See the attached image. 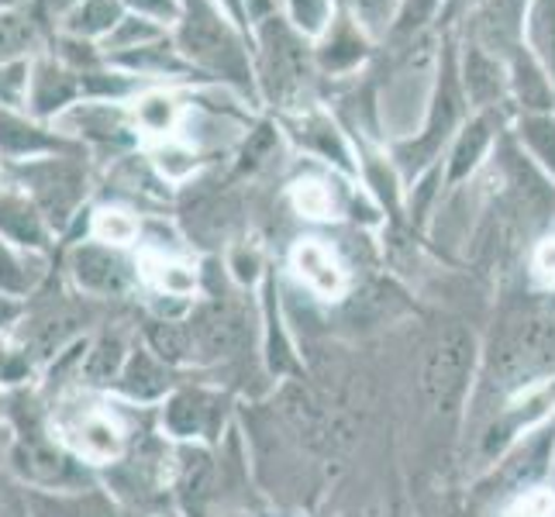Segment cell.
Wrapping results in <instances>:
<instances>
[{"label":"cell","instance_id":"6da1fadb","mask_svg":"<svg viewBox=\"0 0 555 517\" xmlns=\"http://www.w3.org/2000/svg\"><path fill=\"white\" fill-rule=\"evenodd\" d=\"M480 373L496 397H507L514 408L552 404L555 390V318L528 311L501 324L493 349L480 359ZM507 408V414L514 411Z\"/></svg>","mask_w":555,"mask_h":517},{"label":"cell","instance_id":"7a4b0ae2","mask_svg":"<svg viewBox=\"0 0 555 517\" xmlns=\"http://www.w3.org/2000/svg\"><path fill=\"white\" fill-rule=\"evenodd\" d=\"M469 101L459 83V60H455V42H442L438 52V69L431 83V98L425 107V121L411 139H400L393 145V166L404 172L408 180H417L421 172H428L446 159L449 142L455 131L469 118Z\"/></svg>","mask_w":555,"mask_h":517},{"label":"cell","instance_id":"3957f363","mask_svg":"<svg viewBox=\"0 0 555 517\" xmlns=\"http://www.w3.org/2000/svg\"><path fill=\"white\" fill-rule=\"evenodd\" d=\"M480 341L466 324H442L421 356L417 390L435 417H459L466 411L480 376Z\"/></svg>","mask_w":555,"mask_h":517},{"label":"cell","instance_id":"277c9868","mask_svg":"<svg viewBox=\"0 0 555 517\" xmlns=\"http://www.w3.org/2000/svg\"><path fill=\"white\" fill-rule=\"evenodd\" d=\"M177 52L201 73H218L224 80L242 87L253 83L248 52L238 31L228 25V17L210 0H180V31Z\"/></svg>","mask_w":555,"mask_h":517},{"label":"cell","instance_id":"5b68a950","mask_svg":"<svg viewBox=\"0 0 555 517\" xmlns=\"http://www.w3.org/2000/svg\"><path fill=\"white\" fill-rule=\"evenodd\" d=\"M256 28V42H259V76L266 90L273 98H286L291 90H297L304 83L311 66V55H308V38L300 31L291 28V22L270 14L262 22L253 25Z\"/></svg>","mask_w":555,"mask_h":517},{"label":"cell","instance_id":"8992f818","mask_svg":"<svg viewBox=\"0 0 555 517\" xmlns=\"http://www.w3.org/2000/svg\"><path fill=\"white\" fill-rule=\"evenodd\" d=\"M17 177H22L31 186V204L42 210L46 224L52 228H63L76 204L83 201L87 194V177H83V166L73 163L69 156L63 159H42V163H28V166H17Z\"/></svg>","mask_w":555,"mask_h":517},{"label":"cell","instance_id":"52a82bcc","mask_svg":"<svg viewBox=\"0 0 555 517\" xmlns=\"http://www.w3.org/2000/svg\"><path fill=\"white\" fill-rule=\"evenodd\" d=\"M507 107H493V111H473L466 125L455 131V139L449 142L446 152V183L455 186L469 180L476 169L483 166V159L490 156L493 139L501 135V128L507 125Z\"/></svg>","mask_w":555,"mask_h":517},{"label":"cell","instance_id":"ba28073f","mask_svg":"<svg viewBox=\"0 0 555 517\" xmlns=\"http://www.w3.org/2000/svg\"><path fill=\"white\" fill-rule=\"evenodd\" d=\"M531 0H480L469 14V38L466 42L487 49L490 55H501L507 63V55L521 46L525 35V14Z\"/></svg>","mask_w":555,"mask_h":517},{"label":"cell","instance_id":"9c48e42d","mask_svg":"<svg viewBox=\"0 0 555 517\" xmlns=\"http://www.w3.org/2000/svg\"><path fill=\"white\" fill-rule=\"evenodd\" d=\"M459 60V83L469 101V111H493V107H507V63L501 55H490L487 49L466 42L463 49H455Z\"/></svg>","mask_w":555,"mask_h":517},{"label":"cell","instance_id":"30bf717a","mask_svg":"<svg viewBox=\"0 0 555 517\" xmlns=\"http://www.w3.org/2000/svg\"><path fill=\"white\" fill-rule=\"evenodd\" d=\"M186 332H190V349H194V359L221 362V359L235 356L242 349L245 324L235 311L221 308V303H210V308L194 311Z\"/></svg>","mask_w":555,"mask_h":517},{"label":"cell","instance_id":"8fae6325","mask_svg":"<svg viewBox=\"0 0 555 517\" xmlns=\"http://www.w3.org/2000/svg\"><path fill=\"white\" fill-rule=\"evenodd\" d=\"M507 98L518 114H555V87L525 42L507 55Z\"/></svg>","mask_w":555,"mask_h":517},{"label":"cell","instance_id":"7c38bea8","mask_svg":"<svg viewBox=\"0 0 555 517\" xmlns=\"http://www.w3.org/2000/svg\"><path fill=\"white\" fill-rule=\"evenodd\" d=\"M11 469L22 476V480L35 483V487H66L73 480V466L69 458L55 449L42 431H25L17 438V445L11 452Z\"/></svg>","mask_w":555,"mask_h":517},{"label":"cell","instance_id":"4fadbf2b","mask_svg":"<svg viewBox=\"0 0 555 517\" xmlns=\"http://www.w3.org/2000/svg\"><path fill=\"white\" fill-rule=\"evenodd\" d=\"M63 431L69 438V445L76 449V455L87 458V463L104 466L125 452V431L118 428V421L98 408L80 411L73 421H66Z\"/></svg>","mask_w":555,"mask_h":517},{"label":"cell","instance_id":"5bb4252c","mask_svg":"<svg viewBox=\"0 0 555 517\" xmlns=\"http://www.w3.org/2000/svg\"><path fill=\"white\" fill-rule=\"evenodd\" d=\"M73 276H76V283H80V290L101 294V297L125 294L128 283H131L128 262L104 242H90V245L76 248L73 253Z\"/></svg>","mask_w":555,"mask_h":517},{"label":"cell","instance_id":"9a60e30c","mask_svg":"<svg viewBox=\"0 0 555 517\" xmlns=\"http://www.w3.org/2000/svg\"><path fill=\"white\" fill-rule=\"evenodd\" d=\"M218 425V400L204 390H173L166 397L163 408V428L180 438V442H194L201 435H210Z\"/></svg>","mask_w":555,"mask_h":517},{"label":"cell","instance_id":"2e32d148","mask_svg":"<svg viewBox=\"0 0 555 517\" xmlns=\"http://www.w3.org/2000/svg\"><path fill=\"white\" fill-rule=\"evenodd\" d=\"M114 387L128 400H135V404H152V400H163L173 393V379H169L166 362H159L149 349H131L121 376L114 379Z\"/></svg>","mask_w":555,"mask_h":517},{"label":"cell","instance_id":"e0dca14e","mask_svg":"<svg viewBox=\"0 0 555 517\" xmlns=\"http://www.w3.org/2000/svg\"><path fill=\"white\" fill-rule=\"evenodd\" d=\"M0 235L8 245L25 248V253H38L49 245V224L28 197H0Z\"/></svg>","mask_w":555,"mask_h":517},{"label":"cell","instance_id":"ac0fdd59","mask_svg":"<svg viewBox=\"0 0 555 517\" xmlns=\"http://www.w3.org/2000/svg\"><path fill=\"white\" fill-rule=\"evenodd\" d=\"M28 104L38 118H49L60 107L73 104L76 98L83 93V73H69V69H60L52 63H42L35 69V76H28Z\"/></svg>","mask_w":555,"mask_h":517},{"label":"cell","instance_id":"d6986e66","mask_svg":"<svg viewBox=\"0 0 555 517\" xmlns=\"http://www.w3.org/2000/svg\"><path fill=\"white\" fill-rule=\"evenodd\" d=\"M294 270L304 280V286L318 297H338L341 286H346V273H341L338 259L318 242H304L294 248Z\"/></svg>","mask_w":555,"mask_h":517},{"label":"cell","instance_id":"ffe728a7","mask_svg":"<svg viewBox=\"0 0 555 517\" xmlns=\"http://www.w3.org/2000/svg\"><path fill=\"white\" fill-rule=\"evenodd\" d=\"M0 148L8 156H38V152H76L73 142L60 139V135H49L46 128H35L14 114L0 111Z\"/></svg>","mask_w":555,"mask_h":517},{"label":"cell","instance_id":"44dd1931","mask_svg":"<svg viewBox=\"0 0 555 517\" xmlns=\"http://www.w3.org/2000/svg\"><path fill=\"white\" fill-rule=\"evenodd\" d=\"M31 507L38 517H131L121 510L118 501L98 493V490H80V493H60V496H35Z\"/></svg>","mask_w":555,"mask_h":517},{"label":"cell","instance_id":"7402d4cb","mask_svg":"<svg viewBox=\"0 0 555 517\" xmlns=\"http://www.w3.org/2000/svg\"><path fill=\"white\" fill-rule=\"evenodd\" d=\"M128 341L118 335V332H104L90 341V349L83 352V362H80V376L93 387H111L114 379L121 376L125 370V359H128Z\"/></svg>","mask_w":555,"mask_h":517},{"label":"cell","instance_id":"603a6c76","mask_svg":"<svg viewBox=\"0 0 555 517\" xmlns=\"http://www.w3.org/2000/svg\"><path fill=\"white\" fill-rule=\"evenodd\" d=\"M525 49L542 63L555 87V0H531L525 14Z\"/></svg>","mask_w":555,"mask_h":517},{"label":"cell","instance_id":"cb8c5ba5","mask_svg":"<svg viewBox=\"0 0 555 517\" xmlns=\"http://www.w3.org/2000/svg\"><path fill=\"white\" fill-rule=\"evenodd\" d=\"M442 4L446 0H400V8L393 14V25L383 42L387 46H411L421 35L435 31V25L442 22Z\"/></svg>","mask_w":555,"mask_h":517},{"label":"cell","instance_id":"d4e9b609","mask_svg":"<svg viewBox=\"0 0 555 517\" xmlns=\"http://www.w3.org/2000/svg\"><path fill=\"white\" fill-rule=\"evenodd\" d=\"M324 46L318 49V63L324 69H352L366 60V49H370V38L362 35L352 22H341L338 28L328 25L324 31Z\"/></svg>","mask_w":555,"mask_h":517},{"label":"cell","instance_id":"484cf974","mask_svg":"<svg viewBox=\"0 0 555 517\" xmlns=\"http://www.w3.org/2000/svg\"><path fill=\"white\" fill-rule=\"evenodd\" d=\"M145 349L159 362H166V366H180V362L194 359V349H190V332H186V324L177 318H152L145 324Z\"/></svg>","mask_w":555,"mask_h":517},{"label":"cell","instance_id":"4316f807","mask_svg":"<svg viewBox=\"0 0 555 517\" xmlns=\"http://www.w3.org/2000/svg\"><path fill=\"white\" fill-rule=\"evenodd\" d=\"M518 139L528 156L542 166L548 180H555V114H518Z\"/></svg>","mask_w":555,"mask_h":517},{"label":"cell","instance_id":"83f0119b","mask_svg":"<svg viewBox=\"0 0 555 517\" xmlns=\"http://www.w3.org/2000/svg\"><path fill=\"white\" fill-rule=\"evenodd\" d=\"M121 17H125L121 0H83V4L69 14L66 28L76 38H101V35H111L114 28H118Z\"/></svg>","mask_w":555,"mask_h":517},{"label":"cell","instance_id":"f1b7e54d","mask_svg":"<svg viewBox=\"0 0 555 517\" xmlns=\"http://www.w3.org/2000/svg\"><path fill=\"white\" fill-rule=\"evenodd\" d=\"M210 455L204 449H183L180 455V501L186 510H201L210 496Z\"/></svg>","mask_w":555,"mask_h":517},{"label":"cell","instance_id":"f546056e","mask_svg":"<svg viewBox=\"0 0 555 517\" xmlns=\"http://www.w3.org/2000/svg\"><path fill=\"white\" fill-rule=\"evenodd\" d=\"M346 8H349V22L366 35L370 42H376V38H387L400 0H346Z\"/></svg>","mask_w":555,"mask_h":517},{"label":"cell","instance_id":"4dcf8cb0","mask_svg":"<svg viewBox=\"0 0 555 517\" xmlns=\"http://www.w3.org/2000/svg\"><path fill=\"white\" fill-rule=\"evenodd\" d=\"M31 38H35L31 17L17 14V11H4V14H0V63L22 60V52L31 46Z\"/></svg>","mask_w":555,"mask_h":517},{"label":"cell","instance_id":"1f68e13d","mask_svg":"<svg viewBox=\"0 0 555 517\" xmlns=\"http://www.w3.org/2000/svg\"><path fill=\"white\" fill-rule=\"evenodd\" d=\"M291 28L304 38H318L332 25V0H286Z\"/></svg>","mask_w":555,"mask_h":517},{"label":"cell","instance_id":"d6a6232c","mask_svg":"<svg viewBox=\"0 0 555 517\" xmlns=\"http://www.w3.org/2000/svg\"><path fill=\"white\" fill-rule=\"evenodd\" d=\"M159 28L149 17H121L118 28L107 35V49H142L145 42H156Z\"/></svg>","mask_w":555,"mask_h":517},{"label":"cell","instance_id":"836d02e7","mask_svg":"<svg viewBox=\"0 0 555 517\" xmlns=\"http://www.w3.org/2000/svg\"><path fill=\"white\" fill-rule=\"evenodd\" d=\"M135 235H139V224L131 221L125 210H104V215H98V221H93V238L111 248L128 245Z\"/></svg>","mask_w":555,"mask_h":517},{"label":"cell","instance_id":"e575fe53","mask_svg":"<svg viewBox=\"0 0 555 517\" xmlns=\"http://www.w3.org/2000/svg\"><path fill=\"white\" fill-rule=\"evenodd\" d=\"M28 98V63H0V101L22 104Z\"/></svg>","mask_w":555,"mask_h":517},{"label":"cell","instance_id":"d590c367","mask_svg":"<svg viewBox=\"0 0 555 517\" xmlns=\"http://www.w3.org/2000/svg\"><path fill=\"white\" fill-rule=\"evenodd\" d=\"M504 517H555V501L542 490H528L521 496H514Z\"/></svg>","mask_w":555,"mask_h":517},{"label":"cell","instance_id":"8d00e7d4","mask_svg":"<svg viewBox=\"0 0 555 517\" xmlns=\"http://www.w3.org/2000/svg\"><path fill=\"white\" fill-rule=\"evenodd\" d=\"M531 273L539 283L555 286V235H545L531 248Z\"/></svg>","mask_w":555,"mask_h":517},{"label":"cell","instance_id":"74e56055","mask_svg":"<svg viewBox=\"0 0 555 517\" xmlns=\"http://www.w3.org/2000/svg\"><path fill=\"white\" fill-rule=\"evenodd\" d=\"M139 121L149 131H166L169 125H173V101H166V98H149V101H142Z\"/></svg>","mask_w":555,"mask_h":517},{"label":"cell","instance_id":"f35d334b","mask_svg":"<svg viewBox=\"0 0 555 517\" xmlns=\"http://www.w3.org/2000/svg\"><path fill=\"white\" fill-rule=\"evenodd\" d=\"M121 4L152 22H180V0H121Z\"/></svg>","mask_w":555,"mask_h":517},{"label":"cell","instance_id":"ab89813d","mask_svg":"<svg viewBox=\"0 0 555 517\" xmlns=\"http://www.w3.org/2000/svg\"><path fill=\"white\" fill-rule=\"evenodd\" d=\"M22 314H25V303H22V297H11V294L0 290V332H8L11 324L22 321Z\"/></svg>","mask_w":555,"mask_h":517},{"label":"cell","instance_id":"60d3db41","mask_svg":"<svg viewBox=\"0 0 555 517\" xmlns=\"http://www.w3.org/2000/svg\"><path fill=\"white\" fill-rule=\"evenodd\" d=\"M25 356H14L4 341H0V379H17V366H25Z\"/></svg>","mask_w":555,"mask_h":517},{"label":"cell","instance_id":"b9f144b4","mask_svg":"<svg viewBox=\"0 0 555 517\" xmlns=\"http://www.w3.org/2000/svg\"><path fill=\"white\" fill-rule=\"evenodd\" d=\"M25 4V0H0V8H4V11H14V8H22Z\"/></svg>","mask_w":555,"mask_h":517},{"label":"cell","instance_id":"7bdbcfd3","mask_svg":"<svg viewBox=\"0 0 555 517\" xmlns=\"http://www.w3.org/2000/svg\"><path fill=\"white\" fill-rule=\"evenodd\" d=\"M548 473L555 476V449H552V466H548Z\"/></svg>","mask_w":555,"mask_h":517},{"label":"cell","instance_id":"ee69618b","mask_svg":"<svg viewBox=\"0 0 555 517\" xmlns=\"http://www.w3.org/2000/svg\"><path fill=\"white\" fill-rule=\"evenodd\" d=\"M235 517H242V514H235Z\"/></svg>","mask_w":555,"mask_h":517}]
</instances>
